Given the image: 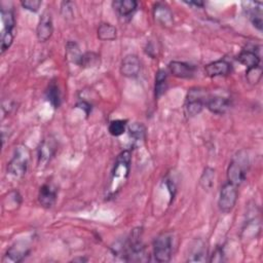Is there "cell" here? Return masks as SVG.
Segmentation results:
<instances>
[{
  "label": "cell",
  "instance_id": "27",
  "mask_svg": "<svg viewBox=\"0 0 263 263\" xmlns=\"http://www.w3.org/2000/svg\"><path fill=\"white\" fill-rule=\"evenodd\" d=\"M100 64V57L95 52H86L82 54V59L80 62L81 67L89 68V67H96Z\"/></svg>",
  "mask_w": 263,
  "mask_h": 263
},
{
  "label": "cell",
  "instance_id": "15",
  "mask_svg": "<svg viewBox=\"0 0 263 263\" xmlns=\"http://www.w3.org/2000/svg\"><path fill=\"white\" fill-rule=\"evenodd\" d=\"M205 107L215 114H224L230 107V101L227 98L215 96L209 97L205 102Z\"/></svg>",
  "mask_w": 263,
  "mask_h": 263
},
{
  "label": "cell",
  "instance_id": "8",
  "mask_svg": "<svg viewBox=\"0 0 263 263\" xmlns=\"http://www.w3.org/2000/svg\"><path fill=\"white\" fill-rule=\"evenodd\" d=\"M53 32V26H52V18L49 12L45 11L42 13L39 23L37 25L36 29V35L40 42L47 41Z\"/></svg>",
  "mask_w": 263,
  "mask_h": 263
},
{
  "label": "cell",
  "instance_id": "30",
  "mask_svg": "<svg viewBox=\"0 0 263 263\" xmlns=\"http://www.w3.org/2000/svg\"><path fill=\"white\" fill-rule=\"evenodd\" d=\"M21 4L25 9L32 12H37L42 2L40 0H25V1H22Z\"/></svg>",
  "mask_w": 263,
  "mask_h": 263
},
{
  "label": "cell",
  "instance_id": "20",
  "mask_svg": "<svg viewBox=\"0 0 263 263\" xmlns=\"http://www.w3.org/2000/svg\"><path fill=\"white\" fill-rule=\"evenodd\" d=\"M237 61L245 65L247 69L260 66V58L259 55L250 49H243L240 51V53L237 57Z\"/></svg>",
  "mask_w": 263,
  "mask_h": 263
},
{
  "label": "cell",
  "instance_id": "34",
  "mask_svg": "<svg viewBox=\"0 0 263 263\" xmlns=\"http://www.w3.org/2000/svg\"><path fill=\"white\" fill-rule=\"evenodd\" d=\"M186 3L189 4V5H195L197 7L203 6V2H201V1H189V2H186Z\"/></svg>",
  "mask_w": 263,
  "mask_h": 263
},
{
  "label": "cell",
  "instance_id": "26",
  "mask_svg": "<svg viewBox=\"0 0 263 263\" xmlns=\"http://www.w3.org/2000/svg\"><path fill=\"white\" fill-rule=\"evenodd\" d=\"M128 132H129V136L133 139H135L136 141H139L145 138L146 128L141 122H134L130 125H128Z\"/></svg>",
  "mask_w": 263,
  "mask_h": 263
},
{
  "label": "cell",
  "instance_id": "7",
  "mask_svg": "<svg viewBox=\"0 0 263 263\" xmlns=\"http://www.w3.org/2000/svg\"><path fill=\"white\" fill-rule=\"evenodd\" d=\"M30 249L24 242H16L11 246L5 253L3 257V263H18L25 259V257L29 254Z\"/></svg>",
  "mask_w": 263,
  "mask_h": 263
},
{
  "label": "cell",
  "instance_id": "33",
  "mask_svg": "<svg viewBox=\"0 0 263 263\" xmlns=\"http://www.w3.org/2000/svg\"><path fill=\"white\" fill-rule=\"evenodd\" d=\"M76 106L79 107V108H81V109H83V110L85 111V114H86V115H88L89 112L91 111V106H90L87 102H85V101H80Z\"/></svg>",
  "mask_w": 263,
  "mask_h": 263
},
{
  "label": "cell",
  "instance_id": "9",
  "mask_svg": "<svg viewBox=\"0 0 263 263\" xmlns=\"http://www.w3.org/2000/svg\"><path fill=\"white\" fill-rule=\"evenodd\" d=\"M141 70V63L137 55L127 54L123 58L120 66V73L124 77L134 78L137 77Z\"/></svg>",
  "mask_w": 263,
  "mask_h": 263
},
{
  "label": "cell",
  "instance_id": "1",
  "mask_svg": "<svg viewBox=\"0 0 263 263\" xmlns=\"http://www.w3.org/2000/svg\"><path fill=\"white\" fill-rule=\"evenodd\" d=\"M132 153L129 150L122 151L116 158L111 178L110 191L112 193H116L117 190L121 187V185L126 181L129 174Z\"/></svg>",
  "mask_w": 263,
  "mask_h": 263
},
{
  "label": "cell",
  "instance_id": "21",
  "mask_svg": "<svg viewBox=\"0 0 263 263\" xmlns=\"http://www.w3.org/2000/svg\"><path fill=\"white\" fill-rule=\"evenodd\" d=\"M45 96L47 101L54 107L59 108L61 103H62V96H61V90L57 82L51 81L49 82L46 90H45Z\"/></svg>",
  "mask_w": 263,
  "mask_h": 263
},
{
  "label": "cell",
  "instance_id": "4",
  "mask_svg": "<svg viewBox=\"0 0 263 263\" xmlns=\"http://www.w3.org/2000/svg\"><path fill=\"white\" fill-rule=\"evenodd\" d=\"M2 32H1V52L6 51L13 41V29L15 25L14 14L11 8H1Z\"/></svg>",
  "mask_w": 263,
  "mask_h": 263
},
{
  "label": "cell",
  "instance_id": "2",
  "mask_svg": "<svg viewBox=\"0 0 263 263\" xmlns=\"http://www.w3.org/2000/svg\"><path fill=\"white\" fill-rule=\"evenodd\" d=\"M29 156L30 152L26 146H17L12 158L7 164V174L16 179L24 177L28 168Z\"/></svg>",
  "mask_w": 263,
  "mask_h": 263
},
{
  "label": "cell",
  "instance_id": "28",
  "mask_svg": "<svg viewBox=\"0 0 263 263\" xmlns=\"http://www.w3.org/2000/svg\"><path fill=\"white\" fill-rule=\"evenodd\" d=\"M262 76V69L260 66L247 69L246 78L250 84H257Z\"/></svg>",
  "mask_w": 263,
  "mask_h": 263
},
{
  "label": "cell",
  "instance_id": "13",
  "mask_svg": "<svg viewBox=\"0 0 263 263\" xmlns=\"http://www.w3.org/2000/svg\"><path fill=\"white\" fill-rule=\"evenodd\" d=\"M168 69L171 73L178 78H192L196 71V68L193 65L178 61L171 62L168 64Z\"/></svg>",
  "mask_w": 263,
  "mask_h": 263
},
{
  "label": "cell",
  "instance_id": "25",
  "mask_svg": "<svg viewBox=\"0 0 263 263\" xmlns=\"http://www.w3.org/2000/svg\"><path fill=\"white\" fill-rule=\"evenodd\" d=\"M126 120H122V119H116V120H112L109 124L108 130L110 133V135H112L113 137H119L121 136L126 128Z\"/></svg>",
  "mask_w": 263,
  "mask_h": 263
},
{
  "label": "cell",
  "instance_id": "32",
  "mask_svg": "<svg viewBox=\"0 0 263 263\" xmlns=\"http://www.w3.org/2000/svg\"><path fill=\"white\" fill-rule=\"evenodd\" d=\"M210 261L211 262H221V261H223V251H222L221 248H217L214 251Z\"/></svg>",
  "mask_w": 263,
  "mask_h": 263
},
{
  "label": "cell",
  "instance_id": "12",
  "mask_svg": "<svg viewBox=\"0 0 263 263\" xmlns=\"http://www.w3.org/2000/svg\"><path fill=\"white\" fill-rule=\"evenodd\" d=\"M228 182L234 186H239L246 179V168L238 160H231L227 168Z\"/></svg>",
  "mask_w": 263,
  "mask_h": 263
},
{
  "label": "cell",
  "instance_id": "31",
  "mask_svg": "<svg viewBox=\"0 0 263 263\" xmlns=\"http://www.w3.org/2000/svg\"><path fill=\"white\" fill-rule=\"evenodd\" d=\"M70 5H72L71 2L62 3V12L65 17H71L73 15V9L70 7Z\"/></svg>",
  "mask_w": 263,
  "mask_h": 263
},
{
  "label": "cell",
  "instance_id": "5",
  "mask_svg": "<svg viewBox=\"0 0 263 263\" xmlns=\"http://www.w3.org/2000/svg\"><path fill=\"white\" fill-rule=\"evenodd\" d=\"M206 93L203 89L199 87H192L188 90L186 102H185V112L188 116L193 117L199 114L206 102Z\"/></svg>",
  "mask_w": 263,
  "mask_h": 263
},
{
  "label": "cell",
  "instance_id": "35",
  "mask_svg": "<svg viewBox=\"0 0 263 263\" xmlns=\"http://www.w3.org/2000/svg\"><path fill=\"white\" fill-rule=\"evenodd\" d=\"M73 261L75 262V261H86V259H84V258H76V259H73Z\"/></svg>",
  "mask_w": 263,
  "mask_h": 263
},
{
  "label": "cell",
  "instance_id": "19",
  "mask_svg": "<svg viewBox=\"0 0 263 263\" xmlns=\"http://www.w3.org/2000/svg\"><path fill=\"white\" fill-rule=\"evenodd\" d=\"M113 6L121 17H130L136 11L138 3L135 0H120L114 1Z\"/></svg>",
  "mask_w": 263,
  "mask_h": 263
},
{
  "label": "cell",
  "instance_id": "22",
  "mask_svg": "<svg viewBox=\"0 0 263 263\" xmlns=\"http://www.w3.org/2000/svg\"><path fill=\"white\" fill-rule=\"evenodd\" d=\"M117 30L109 23H102L98 28V37L102 41H112L116 38Z\"/></svg>",
  "mask_w": 263,
  "mask_h": 263
},
{
  "label": "cell",
  "instance_id": "24",
  "mask_svg": "<svg viewBox=\"0 0 263 263\" xmlns=\"http://www.w3.org/2000/svg\"><path fill=\"white\" fill-rule=\"evenodd\" d=\"M82 54L83 53H81L77 43H75L73 41H69L67 43V45H66V57L70 62L80 66Z\"/></svg>",
  "mask_w": 263,
  "mask_h": 263
},
{
  "label": "cell",
  "instance_id": "29",
  "mask_svg": "<svg viewBox=\"0 0 263 263\" xmlns=\"http://www.w3.org/2000/svg\"><path fill=\"white\" fill-rule=\"evenodd\" d=\"M214 176H215V171L213 168L206 167L200 178V184L204 188V190H209L212 188L214 184Z\"/></svg>",
  "mask_w": 263,
  "mask_h": 263
},
{
  "label": "cell",
  "instance_id": "11",
  "mask_svg": "<svg viewBox=\"0 0 263 263\" xmlns=\"http://www.w3.org/2000/svg\"><path fill=\"white\" fill-rule=\"evenodd\" d=\"M57 196H58L57 187L53 186L52 184L46 183V184L42 185L39 189L38 201L43 208L49 209L55 203Z\"/></svg>",
  "mask_w": 263,
  "mask_h": 263
},
{
  "label": "cell",
  "instance_id": "10",
  "mask_svg": "<svg viewBox=\"0 0 263 263\" xmlns=\"http://www.w3.org/2000/svg\"><path fill=\"white\" fill-rule=\"evenodd\" d=\"M153 16L155 22L163 27H171L174 23V16L171 8L163 2H157L153 7Z\"/></svg>",
  "mask_w": 263,
  "mask_h": 263
},
{
  "label": "cell",
  "instance_id": "6",
  "mask_svg": "<svg viewBox=\"0 0 263 263\" xmlns=\"http://www.w3.org/2000/svg\"><path fill=\"white\" fill-rule=\"evenodd\" d=\"M237 200V187L227 182L220 191L218 205L223 213H229L234 208Z\"/></svg>",
  "mask_w": 263,
  "mask_h": 263
},
{
  "label": "cell",
  "instance_id": "16",
  "mask_svg": "<svg viewBox=\"0 0 263 263\" xmlns=\"http://www.w3.org/2000/svg\"><path fill=\"white\" fill-rule=\"evenodd\" d=\"M57 151L55 141L51 138L44 139L38 148L39 163H46L54 155Z\"/></svg>",
  "mask_w": 263,
  "mask_h": 263
},
{
  "label": "cell",
  "instance_id": "14",
  "mask_svg": "<svg viewBox=\"0 0 263 263\" xmlns=\"http://www.w3.org/2000/svg\"><path fill=\"white\" fill-rule=\"evenodd\" d=\"M231 70V65L225 60H218L208 64L204 67L205 74L210 77H218V76H226L229 74Z\"/></svg>",
  "mask_w": 263,
  "mask_h": 263
},
{
  "label": "cell",
  "instance_id": "17",
  "mask_svg": "<svg viewBox=\"0 0 263 263\" xmlns=\"http://www.w3.org/2000/svg\"><path fill=\"white\" fill-rule=\"evenodd\" d=\"M206 247L203 240L196 239L190 248L188 255V262H204L206 261Z\"/></svg>",
  "mask_w": 263,
  "mask_h": 263
},
{
  "label": "cell",
  "instance_id": "23",
  "mask_svg": "<svg viewBox=\"0 0 263 263\" xmlns=\"http://www.w3.org/2000/svg\"><path fill=\"white\" fill-rule=\"evenodd\" d=\"M167 75L164 70H158L155 76V98H160L167 90Z\"/></svg>",
  "mask_w": 263,
  "mask_h": 263
},
{
  "label": "cell",
  "instance_id": "18",
  "mask_svg": "<svg viewBox=\"0 0 263 263\" xmlns=\"http://www.w3.org/2000/svg\"><path fill=\"white\" fill-rule=\"evenodd\" d=\"M251 6L248 5V8H245L247 10V13L250 17V21L252 22L253 26L258 29L259 31L262 30V3L260 2H249Z\"/></svg>",
  "mask_w": 263,
  "mask_h": 263
},
{
  "label": "cell",
  "instance_id": "3",
  "mask_svg": "<svg viewBox=\"0 0 263 263\" xmlns=\"http://www.w3.org/2000/svg\"><path fill=\"white\" fill-rule=\"evenodd\" d=\"M173 253V234L163 232L153 241V255L157 262H168Z\"/></svg>",
  "mask_w": 263,
  "mask_h": 263
}]
</instances>
